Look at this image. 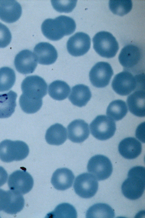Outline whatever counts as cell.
Masks as SVG:
<instances>
[{
    "label": "cell",
    "instance_id": "6da1fadb",
    "mask_svg": "<svg viewBox=\"0 0 145 218\" xmlns=\"http://www.w3.org/2000/svg\"><path fill=\"white\" fill-rule=\"evenodd\" d=\"M76 24L71 18L64 15L54 19L48 18L42 22L41 28L42 33L49 39L56 41L65 35H70L75 31Z\"/></svg>",
    "mask_w": 145,
    "mask_h": 218
},
{
    "label": "cell",
    "instance_id": "7a4b0ae2",
    "mask_svg": "<svg viewBox=\"0 0 145 218\" xmlns=\"http://www.w3.org/2000/svg\"><path fill=\"white\" fill-rule=\"evenodd\" d=\"M127 176L121 185L122 193L128 199L136 200L142 196L144 191L145 167L140 166L134 167L129 170Z\"/></svg>",
    "mask_w": 145,
    "mask_h": 218
},
{
    "label": "cell",
    "instance_id": "3957f363",
    "mask_svg": "<svg viewBox=\"0 0 145 218\" xmlns=\"http://www.w3.org/2000/svg\"><path fill=\"white\" fill-rule=\"evenodd\" d=\"M29 152L28 145L23 141L6 139L0 143V160L4 162L22 160Z\"/></svg>",
    "mask_w": 145,
    "mask_h": 218
},
{
    "label": "cell",
    "instance_id": "277c9868",
    "mask_svg": "<svg viewBox=\"0 0 145 218\" xmlns=\"http://www.w3.org/2000/svg\"><path fill=\"white\" fill-rule=\"evenodd\" d=\"M93 47L99 55L110 58L116 54L119 49L118 42L110 33L104 31L96 33L92 39Z\"/></svg>",
    "mask_w": 145,
    "mask_h": 218
},
{
    "label": "cell",
    "instance_id": "5b68a950",
    "mask_svg": "<svg viewBox=\"0 0 145 218\" xmlns=\"http://www.w3.org/2000/svg\"><path fill=\"white\" fill-rule=\"evenodd\" d=\"M142 57V53L139 48L134 45L128 44L121 50L118 59L124 71L138 74L142 72L139 66Z\"/></svg>",
    "mask_w": 145,
    "mask_h": 218
},
{
    "label": "cell",
    "instance_id": "8992f818",
    "mask_svg": "<svg viewBox=\"0 0 145 218\" xmlns=\"http://www.w3.org/2000/svg\"><path fill=\"white\" fill-rule=\"evenodd\" d=\"M91 133L95 138L106 140L112 137L116 129L114 121L104 115L97 116L89 125Z\"/></svg>",
    "mask_w": 145,
    "mask_h": 218
},
{
    "label": "cell",
    "instance_id": "52a82bcc",
    "mask_svg": "<svg viewBox=\"0 0 145 218\" xmlns=\"http://www.w3.org/2000/svg\"><path fill=\"white\" fill-rule=\"evenodd\" d=\"M112 86L116 93L121 96H126L133 91L141 90L137 75L134 76L131 73L125 71L115 76Z\"/></svg>",
    "mask_w": 145,
    "mask_h": 218
},
{
    "label": "cell",
    "instance_id": "ba28073f",
    "mask_svg": "<svg viewBox=\"0 0 145 218\" xmlns=\"http://www.w3.org/2000/svg\"><path fill=\"white\" fill-rule=\"evenodd\" d=\"M23 94L27 97L42 99L47 93V85L44 79L37 75L27 77L21 85Z\"/></svg>",
    "mask_w": 145,
    "mask_h": 218
},
{
    "label": "cell",
    "instance_id": "9c48e42d",
    "mask_svg": "<svg viewBox=\"0 0 145 218\" xmlns=\"http://www.w3.org/2000/svg\"><path fill=\"white\" fill-rule=\"evenodd\" d=\"M88 171L98 181L108 178L112 172L113 167L110 159L100 154L95 155L89 159L87 166Z\"/></svg>",
    "mask_w": 145,
    "mask_h": 218
},
{
    "label": "cell",
    "instance_id": "30bf717a",
    "mask_svg": "<svg viewBox=\"0 0 145 218\" xmlns=\"http://www.w3.org/2000/svg\"><path fill=\"white\" fill-rule=\"evenodd\" d=\"M73 188L76 194L79 196L89 198L94 196L96 193L98 183L97 179L91 174L83 173L76 177Z\"/></svg>",
    "mask_w": 145,
    "mask_h": 218
},
{
    "label": "cell",
    "instance_id": "8fae6325",
    "mask_svg": "<svg viewBox=\"0 0 145 218\" xmlns=\"http://www.w3.org/2000/svg\"><path fill=\"white\" fill-rule=\"evenodd\" d=\"M113 74V70L110 64L107 62H100L92 67L89 76L90 81L93 86L103 88L109 84Z\"/></svg>",
    "mask_w": 145,
    "mask_h": 218
},
{
    "label": "cell",
    "instance_id": "7c38bea8",
    "mask_svg": "<svg viewBox=\"0 0 145 218\" xmlns=\"http://www.w3.org/2000/svg\"><path fill=\"white\" fill-rule=\"evenodd\" d=\"M34 184L32 177L25 171L17 170L9 175L8 184L10 190L21 194L29 192Z\"/></svg>",
    "mask_w": 145,
    "mask_h": 218
},
{
    "label": "cell",
    "instance_id": "4fadbf2b",
    "mask_svg": "<svg viewBox=\"0 0 145 218\" xmlns=\"http://www.w3.org/2000/svg\"><path fill=\"white\" fill-rule=\"evenodd\" d=\"M91 39L87 34L78 32L70 37L67 41V47L69 53L74 56H82L90 49Z\"/></svg>",
    "mask_w": 145,
    "mask_h": 218
},
{
    "label": "cell",
    "instance_id": "5bb4252c",
    "mask_svg": "<svg viewBox=\"0 0 145 218\" xmlns=\"http://www.w3.org/2000/svg\"><path fill=\"white\" fill-rule=\"evenodd\" d=\"M37 64V61L35 54L29 50L21 51L15 58L14 64L16 69L18 72L22 74L33 73Z\"/></svg>",
    "mask_w": 145,
    "mask_h": 218
},
{
    "label": "cell",
    "instance_id": "9a60e30c",
    "mask_svg": "<svg viewBox=\"0 0 145 218\" xmlns=\"http://www.w3.org/2000/svg\"><path fill=\"white\" fill-rule=\"evenodd\" d=\"M22 8L15 0H0V19L7 23L17 21L20 17Z\"/></svg>",
    "mask_w": 145,
    "mask_h": 218
},
{
    "label": "cell",
    "instance_id": "2e32d148",
    "mask_svg": "<svg viewBox=\"0 0 145 218\" xmlns=\"http://www.w3.org/2000/svg\"><path fill=\"white\" fill-rule=\"evenodd\" d=\"M37 62L40 64L49 65L55 62L57 53L55 47L47 42H41L37 44L33 50Z\"/></svg>",
    "mask_w": 145,
    "mask_h": 218
},
{
    "label": "cell",
    "instance_id": "e0dca14e",
    "mask_svg": "<svg viewBox=\"0 0 145 218\" xmlns=\"http://www.w3.org/2000/svg\"><path fill=\"white\" fill-rule=\"evenodd\" d=\"M69 139L73 142L81 143L88 137L89 131L88 124L84 120H75L67 127Z\"/></svg>",
    "mask_w": 145,
    "mask_h": 218
},
{
    "label": "cell",
    "instance_id": "ac0fdd59",
    "mask_svg": "<svg viewBox=\"0 0 145 218\" xmlns=\"http://www.w3.org/2000/svg\"><path fill=\"white\" fill-rule=\"evenodd\" d=\"M118 151L121 155L128 159H133L141 154L142 144L136 139L128 137L123 139L118 145Z\"/></svg>",
    "mask_w": 145,
    "mask_h": 218
},
{
    "label": "cell",
    "instance_id": "d6986e66",
    "mask_svg": "<svg viewBox=\"0 0 145 218\" xmlns=\"http://www.w3.org/2000/svg\"><path fill=\"white\" fill-rule=\"evenodd\" d=\"M74 178V175L70 170L65 168H59L53 173L51 182L56 189L64 190L72 186Z\"/></svg>",
    "mask_w": 145,
    "mask_h": 218
},
{
    "label": "cell",
    "instance_id": "ffe728a7",
    "mask_svg": "<svg viewBox=\"0 0 145 218\" xmlns=\"http://www.w3.org/2000/svg\"><path fill=\"white\" fill-rule=\"evenodd\" d=\"M145 90L135 91L129 95L127 102L130 112L139 117H144L145 110Z\"/></svg>",
    "mask_w": 145,
    "mask_h": 218
},
{
    "label": "cell",
    "instance_id": "44dd1931",
    "mask_svg": "<svg viewBox=\"0 0 145 218\" xmlns=\"http://www.w3.org/2000/svg\"><path fill=\"white\" fill-rule=\"evenodd\" d=\"M91 97V93L89 87L85 85L79 84L72 88L69 99L74 105L82 107L86 104Z\"/></svg>",
    "mask_w": 145,
    "mask_h": 218
},
{
    "label": "cell",
    "instance_id": "7402d4cb",
    "mask_svg": "<svg viewBox=\"0 0 145 218\" xmlns=\"http://www.w3.org/2000/svg\"><path fill=\"white\" fill-rule=\"evenodd\" d=\"M17 94L11 90L0 94V118H8L15 111Z\"/></svg>",
    "mask_w": 145,
    "mask_h": 218
},
{
    "label": "cell",
    "instance_id": "603a6c76",
    "mask_svg": "<svg viewBox=\"0 0 145 218\" xmlns=\"http://www.w3.org/2000/svg\"><path fill=\"white\" fill-rule=\"evenodd\" d=\"M45 138L46 142L50 144L61 145L65 142L67 138L66 129L61 124L56 123L48 129Z\"/></svg>",
    "mask_w": 145,
    "mask_h": 218
},
{
    "label": "cell",
    "instance_id": "cb8c5ba5",
    "mask_svg": "<svg viewBox=\"0 0 145 218\" xmlns=\"http://www.w3.org/2000/svg\"><path fill=\"white\" fill-rule=\"evenodd\" d=\"M71 91L69 85L65 82L57 80L52 82L48 86V93L53 99L61 100L66 99Z\"/></svg>",
    "mask_w": 145,
    "mask_h": 218
},
{
    "label": "cell",
    "instance_id": "d4e9b609",
    "mask_svg": "<svg viewBox=\"0 0 145 218\" xmlns=\"http://www.w3.org/2000/svg\"><path fill=\"white\" fill-rule=\"evenodd\" d=\"M115 216L114 209L105 203H98L90 207L86 214V218H113Z\"/></svg>",
    "mask_w": 145,
    "mask_h": 218
},
{
    "label": "cell",
    "instance_id": "484cf974",
    "mask_svg": "<svg viewBox=\"0 0 145 218\" xmlns=\"http://www.w3.org/2000/svg\"><path fill=\"white\" fill-rule=\"evenodd\" d=\"M128 108L125 102L117 100L111 102L107 108L106 114L116 121L121 120L126 115Z\"/></svg>",
    "mask_w": 145,
    "mask_h": 218
},
{
    "label": "cell",
    "instance_id": "4316f807",
    "mask_svg": "<svg viewBox=\"0 0 145 218\" xmlns=\"http://www.w3.org/2000/svg\"><path fill=\"white\" fill-rule=\"evenodd\" d=\"M9 203L3 211L8 214H15L20 211L23 208L24 199L22 194L11 190H9Z\"/></svg>",
    "mask_w": 145,
    "mask_h": 218
},
{
    "label": "cell",
    "instance_id": "83f0119b",
    "mask_svg": "<svg viewBox=\"0 0 145 218\" xmlns=\"http://www.w3.org/2000/svg\"><path fill=\"white\" fill-rule=\"evenodd\" d=\"M77 213L75 208L68 203H63L59 204L54 211L47 215L46 217L76 218Z\"/></svg>",
    "mask_w": 145,
    "mask_h": 218
},
{
    "label": "cell",
    "instance_id": "f1b7e54d",
    "mask_svg": "<svg viewBox=\"0 0 145 218\" xmlns=\"http://www.w3.org/2000/svg\"><path fill=\"white\" fill-rule=\"evenodd\" d=\"M15 80V74L12 68L7 67L0 68V92L10 89L14 85Z\"/></svg>",
    "mask_w": 145,
    "mask_h": 218
},
{
    "label": "cell",
    "instance_id": "f546056e",
    "mask_svg": "<svg viewBox=\"0 0 145 218\" xmlns=\"http://www.w3.org/2000/svg\"><path fill=\"white\" fill-rule=\"evenodd\" d=\"M20 106L22 109L27 114H33L38 111L42 104V99H35L29 98L23 93L19 100Z\"/></svg>",
    "mask_w": 145,
    "mask_h": 218
},
{
    "label": "cell",
    "instance_id": "4dcf8cb0",
    "mask_svg": "<svg viewBox=\"0 0 145 218\" xmlns=\"http://www.w3.org/2000/svg\"><path fill=\"white\" fill-rule=\"evenodd\" d=\"M109 8L114 14L123 16L131 10L133 6L132 1L128 0H110Z\"/></svg>",
    "mask_w": 145,
    "mask_h": 218
},
{
    "label": "cell",
    "instance_id": "1f68e13d",
    "mask_svg": "<svg viewBox=\"0 0 145 218\" xmlns=\"http://www.w3.org/2000/svg\"><path fill=\"white\" fill-rule=\"evenodd\" d=\"M54 8L60 12L69 13L72 11L75 7L77 1H51Z\"/></svg>",
    "mask_w": 145,
    "mask_h": 218
},
{
    "label": "cell",
    "instance_id": "d6a6232c",
    "mask_svg": "<svg viewBox=\"0 0 145 218\" xmlns=\"http://www.w3.org/2000/svg\"><path fill=\"white\" fill-rule=\"evenodd\" d=\"M12 39L11 32L8 27L0 22V48H3L10 43Z\"/></svg>",
    "mask_w": 145,
    "mask_h": 218
},
{
    "label": "cell",
    "instance_id": "836d02e7",
    "mask_svg": "<svg viewBox=\"0 0 145 218\" xmlns=\"http://www.w3.org/2000/svg\"><path fill=\"white\" fill-rule=\"evenodd\" d=\"M8 190L0 189V211H3L7 207L9 201Z\"/></svg>",
    "mask_w": 145,
    "mask_h": 218
},
{
    "label": "cell",
    "instance_id": "e575fe53",
    "mask_svg": "<svg viewBox=\"0 0 145 218\" xmlns=\"http://www.w3.org/2000/svg\"><path fill=\"white\" fill-rule=\"evenodd\" d=\"M136 137L142 142H144V122L137 127L136 131Z\"/></svg>",
    "mask_w": 145,
    "mask_h": 218
},
{
    "label": "cell",
    "instance_id": "d590c367",
    "mask_svg": "<svg viewBox=\"0 0 145 218\" xmlns=\"http://www.w3.org/2000/svg\"><path fill=\"white\" fill-rule=\"evenodd\" d=\"M8 173L2 167L0 166V187L5 184L7 179Z\"/></svg>",
    "mask_w": 145,
    "mask_h": 218
}]
</instances>
